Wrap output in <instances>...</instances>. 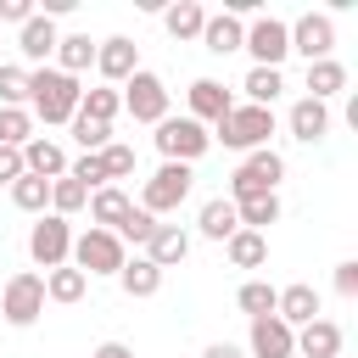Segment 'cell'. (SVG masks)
Segmentation results:
<instances>
[{"mask_svg":"<svg viewBox=\"0 0 358 358\" xmlns=\"http://www.w3.org/2000/svg\"><path fill=\"white\" fill-rule=\"evenodd\" d=\"M90 358H134V347H129V341H101Z\"/></svg>","mask_w":358,"mask_h":358,"instance_id":"f6af8a7d","label":"cell"},{"mask_svg":"<svg viewBox=\"0 0 358 358\" xmlns=\"http://www.w3.org/2000/svg\"><path fill=\"white\" fill-rule=\"evenodd\" d=\"M201 358H241V347H229V341H213Z\"/></svg>","mask_w":358,"mask_h":358,"instance_id":"bcb514c9","label":"cell"},{"mask_svg":"<svg viewBox=\"0 0 358 358\" xmlns=\"http://www.w3.org/2000/svg\"><path fill=\"white\" fill-rule=\"evenodd\" d=\"M84 291H90V280H84L73 263H62V268H50V274H45V302L73 308V302H84Z\"/></svg>","mask_w":358,"mask_h":358,"instance_id":"f1b7e54d","label":"cell"},{"mask_svg":"<svg viewBox=\"0 0 358 358\" xmlns=\"http://www.w3.org/2000/svg\"><path fill=\"white\" fill-rule=\"evenodd\" d=\"M157 224H162V218H151V213H140V207H129V218H123V224H117V229H112V235H117V241H123V246H145V241H151V229H157Z\"/></svg>","mask_w":358,"mask_h":358,"instance_id":"f35d334b","label":"cell"},{"mask_svg":"<svg viewBox=\"0 0 358 358\" xmlns=\"http://www.w3.org/2000/svg\"><path fill=\"white\" fill-rule=\"evenodd\" d=\"M117 95H123V112H129L134 123H162V117H168V84H162L151 67H140Z\"/></svg>","mask_w":358,"mask_h":358,"instance_id":"9c48e42d","label":"cell"},{"mask_svg":"<svg viewBox=\"0 0 358 358\" xmlns=\"http://www.w3.org/2000/svg\"><path fill=\"white\" fill-rule=\"evenodd\" d=\"M117 112H123V95L112 84H95V90L78 95V117H90V123H112Z\"/></svg>","mask_w":358,"mask_h":358,"instance_id":"4dcf8cb0","label":"cell"},{"mask_svg":"<svg viewBox=\"0 0 358 358\" xmlns=\"http://www.w3.org/2000/svg\"><path fill=\"white\" fill-rule=\"evenodd\" d=\"M95 73L117 90V84H129L134 73H140V45L134 39H123V34H112V39H101L95 45Z\"/></svg>","mask_w":358,"mask_h":358,"instance_id":"7c38bea8","label":"cell"},{"mask_svg":"<svg viewBox=\"0 0 358 358\" xmlns=\"http://www.w3.org/2000/svg\"><path fill=\"white\" fill-rule=\"evenodd\" d=\"M28 257L50 274V268H62L67 257H73V224L67 218H56V213H39V224L28 229Z\"/></svg>","mask_w":358,"mask_h":358,"instance_id":"52a82bcc","label":"cell"},{"mask_svg":"<svg viewBox=\"0 0 358 358\" xmlns=\"http://www.w3.org/2000/svg\"><path fill=\"white\" fill-rule=\"evenodd\" d=\"M73 140L84 145V157H95V151H106V145H112V123H90V117H78V112H73Z\"/></svg>","mask_w":358,"mask_h":358,"instance_id":"8d00e7d4","label":"cell"},{"mask_svg":"<svg viewBox=\"0 0 358 358\" xmlns=\"http://www.w3.org/2000/svg\"><path fill=\"white\" fill-rule=\"evenodd\" d=\"M224 252H229L235 268H263V263H268V235H257V229H235V235L224 241Z\"/></svg>","mask_w":358,"mask_h":358,"instance_id":"83f0119b","label":"cell"},{"mask_svg":"<svg viewBox=\"0 0 358 358\" xmlns=\"http://www.w3.org/2000/svg\"><path fill=\"white\" fill-rule=\"evenodd\" d=\"M246 347H252V358H296V330L268 313V319H252Z\"/></svg>","mask_w":358,"mask_h":358,"instance_id":"5bb4252c","label":"cell"},{"mask_svg":"<svg viewBox=\"0 0 358 358\" xmlns=\"http://www.w3.org/2000/svg\"><path fill=\"white\" fill-rule=\"evenodd\" d=\"M241 39H246V22H241V17H229V11H207V22H201V45H207L213 56L241 50Z\"/></svg>","mask_w":358,"mask_h":358,"instance_id":"7402d4cb","label":"cell"},{"mask_svg":"<svg viewBox=\"0 0 358 358\" xmlns=\"http://www.w3.org/2000/svg\"><path fill=\"white\" fill-rule=\"evenodd\" d=\"M22 173H34V179H62V173H67V151H62L56 140L34 134V140L22 145Z\"/></svg>","mask_w":358,"mask_h":358,"instance_id":"ffe728a7","label":"cell"},{"mask_svg":"<svg viewBox=\"0 0 358 358\" xmlns=\"http://www.w3.org/2000/svg\"><path fill=\"white\" fill-rule=\"evenodd\" d=\"M78 78L56 73V67H28V112L39 123H73L78 112Z\"/></svg>","mask_w":358,"mask_h":358,"instance_id":"6da1fadb","label":"cell"},{"mask_svg":"<svg viewBox=\"0 0 358 358\" xmlns=\"http://www.w3.org/2000/svg\"><path fill=\"white\" fill-rule=\"evenodd\" d=\"M285 123H291V140H302V145H319V140L330 134V106L302 95V101L291 106V117H285Z\"/></svg>","mask_w":358,"mask_h":358,"instance_id":"d6986e66","label":"cell"},{"mask_svg":"<svg viewBox=\"0 0 358 358\" xmlns=\"http://www.w3.org/2000/svg\"><path fill=\"white\" fill-rule=\"evenodd\" d=\"M268 134H274V112L268 106H229L218 123H213V140H224L229 151H263L268 145Z\"/></svg>","mask_w":358,"mask_h":358,"instance_id":"7a4b0ae2","label":"cell"},{"mask_svg":"<svg viewBox=\"0 0 358 358\" xmlns=\"http://www.w3.org/2000/svg\"><path fill=\"white\" fill-rule=\"evenodd\" d=\"M0 106H28V67L0 62Z\"/></svg>","mask_w":358,"mask_h":358,"instance_id":"ab89813d","label":"cell"},{"mask_svg":"<svg viewBox=\"0 0 358 358\" xmlns=\"http://www.w3.org/2000/svg\"><path fill=\"white\" fill-rule=\"evenodd\" d=\"M95 157H101L106 185H117V179H129V173H134V145H117V140H112V145H106V151H95Z\"/></svg>","mask_w":358,"mask_h":358,"instance_id":"74e56055","label":"cell"},{"mask_svg":"<svg viewBox=\"0 0 358 358\" xmlns=\"http://www.w3.org/2000/svg\"><path fill=\"white\" fill-rule=\"evenodd\" d=\"M190 185H196V168H190V162H162V168L145 179V190H140V213H151V218L179 213L185 196H190Z\"/></svg>","mask_w":358,"mask_h":358,"instance_id":"3957f363","label":"cell"},{"mask_svg":"<svg viewBox=\"0 0 358 358\" xmlns=\"http://www.w3.org/2000/svg\"><path fill=\"white\" fill-rule=\"evenodd\" d=\"M201 22H207V11H201L196 0H173V6H162V28H168L173 39H201Z\"/></svg>","mask_w":358,"mask_h":358,"instance_id":"f546056e","label":"cell"},{"mask_svg":"<svg viewBox=\"0 0 358 358\" xmlns=\"http://www.w3.org/2000/svg\"><path fill=\"white\" fill-rule=\"evenodd\" d=\"M274 319H280V324H291V330L313 324V319H319V291H313V285H302V280H296V285H285V291H280V302H274Z\"/></svg>","mask_w":358,"mask_h":358,"instance_id":"2e32d148","label":"cell"},{"mask_svg":"<svg viewBox=\"0 0 358 358\" xmlns=\"http://www.w3.org/2000/svg\"><path fill=\"white\" fill-rule=\"evenodd\" d=\"M28 140H34V112L28 106H0V145L22 151Z\"/></svg>","mask_w":358,"mask_h":358,"instance_id":"836d02e7","label":"cell"},{"mask_svg":"<svg viewBox=\"0 0 358 358\" xmlns=\"http://www.w3.org/2000/svg\"><path fill=\"white\" fill-rule=\"evenodd\" d=\"M129 190L123 185H101V190H90V229H117L123 218H129Z\"/></svg>","mask_w":358,"mask_h":358,"instance_id":"44dd1931","label":"cell"},{"mask_svg":"<svg viewBox=\"0 0 358 358\" xmlns=\"http://www.w3.org/2000/svg\"><path fill=\"white\" fill-rule=\"evenodd\" d=\"M140 257H151L162 274H168V268H179V263L190 257V229H179V224H157V229H151V241L140 246Z\"/></svg>","mask_w":358,"mask_h":358,"instance_id":"4fadbf2b","label":"cell"},{"mask_svg":"<svg viewBox=\"0 0 358 358\" xmlns=\"http://www.w3.org/2000/svg\"><path fill=\"white\" fill-rule=\"evenodd\" d=\"M336 291H341V296H358V263H352V257L336 263Z\"/></svg>","mask_w":358,"mask_h":358,"instance_id":"7bdbcfd3","label":"cell"},{"mask_svg":"<svg viewBox=\"0 0 358 358\" xmlns=\"http://www.w3.org/2000/svg\"><path fill=\"white\" fill-rule=\"evenodd\" d=\"M84 67H95V39H90V34H62V39H56V73L78 78Z\"/></svg>","mask_w":358,"mask_h":358,"instance_id":"cb8c5ba5","label":"cell"},{"mask_svg":"<svg viewBox=\"0 0 358 358\" xmlns=\"http://www.w3.org/2000/svg\"><path fill=\"white\" fill-rule=\"evenodd\" d=\"M67 179H78L84 190H101V185H106V173H101V157H78V162H67Z\"/></svg>","mask_w":358,"mask_h":358,"instance_id":"60d3db41","label":"cell"},{"mask_svg":"<svg viewBox=\"0 0 358 358\" xmlns=\"http://www.w3.org/2000/svg\"><path fill=\"white\" fill-rule=\"evenodd\" d=\"M78 207H90V190H84L78 179H67V173L50 179V213H56V218H73Z\"/></svg>","mask_w":358,"mask_h":358,"instance_id":"e575fe53","label":"cell"},{"mask_svg":"<svg viewBox=\"0 0 358 358\" xmlns=\"http://www.w3.org/2000/svg\"><path fill=\"white\" fill-rule=\"evenodd\" d=\"M229 106H235V95H229L218 78H196V84H190V112H185V117H196V123H218Z\"/></svg>","mask_w":358,"mask_h":358,"instance_id":"ac0fdd59","label":"cell"},{"mask_svg":"<svg viewBox=\"0 0 358 358\" xmlns=\"http://www.w3.org/2000/svg\"><path fill=\"white\" fill-rule=\"evenodd\" d=\"M241 50H252V67H280V62L291 56V28H285L280 17H252Z\"/></svg>","mask_w":358,"mask_h":358,"instance_id":"30bf717a","label":"cell"},{"mask_svg":"<svg viewBox=\"0 0 358 358\" xmlns=\"http://www.w3.org/2000/svg\"><path fill=\"white\" fill-rule=\"evenodd\" d=\"M84 280H95V274H117L123 263H129V246L112 235V229H84V235H73V257H67Z\"/></svg>","mask_w":358,"mask_h":358,"instance_id":"277c9868","label":"cell"},{"mask_svg":"<svg viewBox=\"0 0 358 358\" xmlns=\"http://www.w3.org/2000/svg\"><path fill=\"white\" fill-rule=\"evenodd\" d=\"M274 302H280V291H274L268 280H246V285L235 291V308H241L246 319H268V313H274Z\"/></svg>","mask_w":358,"mask_h":358,"instance_id":"d6a6232c","label":"cell"},{"mask_svg":"<svg viewBox=\"0 0 358 358\" xmlns=\"http://www.w3.org/2000/svg\"><path fill=\"white\" fill-rule=\"evenodd\" d=\"M28 17H34V0H0V22H17L22 28Z\"/></svg>","mask_w":358,"mask_h":358,"instance_id":"ee69618b","label":"cell"},{"mask_svg":"<svg viewBox=\"0 0 358 358\" xmlns=\"http://www.w3.org/2000/svg\"><path fill=\"white\" fill-rule=\"evenodd\" d=\"M17 179H22V151L0 145V185H17Z\"/></svg>","mask_w":358,"mask_h":358,"instance_id":"b9f144b4","label":"cell"},{"mask_svg":"<svg viewBox=\"0 0 358 358\" xmlns=\"http://www.w3.org/2000/svg\"><path fill=\"white\" fill-rule=\"evenodd\" d=\"M151 140H157L162 162H196V157H207V145H213L207 123H196V117H162Z\"/></svg>","mask_w":358,"mask_h":358,"instance_id":"8992f818","label":"cell"},{"mask_svg":"<svg viewBox=\"0 0 358 358\" xmlns=\"http://www.w3.org/2000/svg\"><path fill=\"white\" fill-rule=\"evenodd\" d=\"M341 341H347V336H341V324L319 313L313 324H302V330H296V358H341Z\"/></svg>","mask_w":358,"mask_h":358,"instance_id":"9a60e30c","label":"cell"},{"mask_svg":"<svg viewBox=\"0 0 358 358\" xmlns=\"http://www.w3.org/2000/svg\"><path fill=\"white\" fill-rule=\"evenodd\" d=\"M117 285H123V296H157L162 291V268L151 257H129L117 268Z\"/></svg>","mask_w":358,"mask_h":358,"instance_id":"484cf974","label":"cell"},{"mask_svg":"<svg viewBox=\"0 0 358 358\" xmlns=\"http://www.w3.org/2000/svg\"><path fill=\"white\" fill-rule=\"evenodd\" d=\"M11 201H17L22 213H45V207H50V179H34V173H22V179L11 185Z\"/></svg>","mask_w":358,"mask_h":358,"instance_id":"d590c367","label":"cell"},{"mask_svg":"<svg viewBox=\"0 0 358 358\" xmlns=\"http://www.w3.org/2000/svg\"><path fill=\"white\" fill-rule=\"evenodd\" d=\"M56 39H62V34H56V22H50V17H39V11L17 28V50H22L28 62H39V67L56 56Z\"/></svg>","mask_w":358,"mask_h":358,"instance_id":"e0dca14e","label":"cell"},{"mask_svg":"<svg viewBox=\"0 0 358 358\" xmlns=\"http://www.w3.org/2000/svg\"><path fill=\"white\" fill-rule=\"evenodd\" d=\"M235 218H241V229H268V224H280V190L274 196H246V201H235Z\"/></svg>","mask_w":358,"mask_h":358,"instance_id":"1f68e13d","label":"cell"},{"mask_svg":"<svg viewBox=\"0 0 358 358\" xmlns=\"http://www.w3.org/2000/svg\"><path fill=\"white\" fill-rule=\"evenodd\" d=\"M196 229H201L207 241H229V235L241 229V218H235V201H229V196H213V201H201V213H196Z\"/></svg>","mask_w":358,"mask_h":358,"instance_id":"603a6c76","label":"cell"},{"mask_svg":"<svg viewBox=\"0 0 358 358\" xmlns=\"http://www.w3.org/2000/svg\"><path fill=\"white\" fill-rule=\"evenodd\" d=\"M241 90H246V106H268V112H274V101H280V90H285V73H280V67H252V73L241 78Z\"/></svg>","mask_w":358,"mask_h":358,"instance_id":"4316f807","label":"cell"},{"mask_svg":"<svg viewBox=\"0 0 358 358\" xmlns=\"http://www.w3.org/2000/svg\"><path fill=\"white\" fill-rule=\"evenodd\" d=\"M341 90H347V67H341L336 56L308 62V101H324V106H330V95H341Z\"/></svg>","mask_w":358,"mask_h":358,"instance_id":"d4e9b609","label":"cell"},{"mask_svg":"<svg viewBox=\"0 0 358 358\" xmlns=\"http://www.w3.org/2000/svg\"><path fill=\"white\" fill-rule=\"evenodd\" d=\"M0 313H6V324H17V330H28L39 313H45V274H11L6 280V291H0Z\"/></svg>","mask_w":358,"mask_h":358,"instance_id":"ba28073f","label":"cell"},{"mask_svg":"<svg viewBox=\"0 0 358 358\" xmlns=\"http://www.w3.org/2000/svg\"><path fill=\"white\" fill-rule=\"evenodd\" d=\"M285 179V157L280 151H246V162L229 173V201H246V196H274Z\"/></svg>","mask_w":358,"mask_h":358,"instance_id":"5b68a950","label":"cell"},{"mask_svg":"<svg viewBox=\"0 0 358 358\" xmlns=\"http://www.w3.org/2000/svg\"><path fill=\"white\" fill-rule=\"evenodd\" d=\"M285 28H291V50L308 56V62H324V56L336 50V22H330L324 11H302V17L285 22Z\"/></svg>","mask_w":358,"mask_h":358,"instance_id":"8fae6325","label":"cell"}]
</instances>
